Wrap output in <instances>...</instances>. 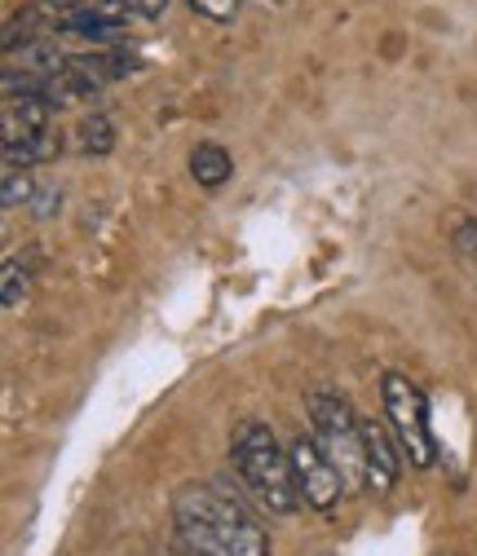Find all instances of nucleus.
<instances>
[{
  "mask_svg": "<svg viewBox=\"0 0 477 556\" xmlns=\"http://www.w3.org/2000/svg\"><path fill=\"white\" fill-rule=\"evenodd\" d=\"M173 521L190 556H269V534L261 521L217 485H181Z\"/></svg>",
  "mask_w": 477,
  "mask_h": 556,
  "instance_id": "1",
  "label": "nucleus"
},
{
  "mask_svg": "<svg viewBox=\"0 0 477 556\" xmlns=\"http://www.w3.org/2000/svg\"><path fill=\"white\" fill-rule=\"evenodd\" d=\"M235 455V472L248 485V495H256V504L275 517H288L301 508V491H297V477H292V459L288 451H279L275 433L261 420H243L235 429L230 442Z\"/></svg>",
  "mask_w": 477,
  "mask_h": 556,
  "instance_id": "2",
  "label": "nucleus"
},
{
  "mask_svg": "<svg viewBox=\"0 0 477 556\" xmlns=\"http://www.w3.org/2000/svg\"><path fill=\"white\" fill-rule=\"evenodd\" d=\"M310 425L318 433V442L327 446V455L336 459V468L350 481H367V451H363V420L354 415V406L336 393H310Z\"/></svg>",
  "mask_w": 477,
  "mask_h": 556,
  "instance_id": "3",
  "label": "nucleus"
},
{
  "mask_svg": "<svg viewBox=\"0 0 477 556\" xmlns=\"http://www.w3.org/2000/svg\"><path fill=\"white\" fill-rule=\"evenodd\" d=\"M380 402H385V415H389V429L398 433V446L406 451L416 468H429L434 464V429H429V402L420 393V384H412L406 376L389 371L380 380Z\"/></svg>",
  "mask_w": 477,
  "mask_h": 556,
  "instance_id": "4",
  "label": "nucleus"
},
{
  "mask_svg": "<svg viewBox=\"0 0 477 556\" xmlns=\"http://www.w3.org/2000/svg\"><path fill=\"white\" fill-rule=\"evenodd\" d=\"M288 459H292V477H297L301 500H305L314 513H331V508L340 504V491H346V472L336 468V459L327 455V446H323L318 438H305V433H301V438L292 442Z\"/></svg>",
  "mask_w": 477,
  "mask_h": 556,
  "instance_id": "5",
  "label": "nucleus"
},
{
  "mask_svg": "<svg viewBox=\"0 0 477 556\" xmlns=\"http://www.w3.org/2000/svg\"><path fill=\"white\" fill-rule=\"evenodd\" d=\"M363 451H367V485L372 491H389L398 481V451H393L385 425L363 420Z\"/></svg>",
  "mask_w": 477,
  "mask_h": 556,
  "instance_id": "6",
  "label": "nucleus"
},
{
  "mask_svg": "<svg viewBox=\"0 0 477 556\" xmlns=\"http://www.w3.org/2000/svg\"><path fill=\"white\" fill-rule=\"evenodd\" d=\"M230 168H235V160H230L222 147H213V142H199V147L190 151V177H194L199 186H209V190L226 186V181H230Z\"/></svg>",
  "mask_w": 477,
  "mask_h": 556,
  "instance_id": "7",
  "label": "nucleus"
},
{
  "mask_svg": "<svg viewBox=\"0 0 477 556\" xmlns=\"http://www.w3.org/2000/svg\"><path fill=\"white\" fill-rule=\"evenodd\" d=\"M18 62L14 66H23V72H36V76H58V72H66V58H62V49L53 45V40H36V45H27L23 53H14Z\"/></svg>",
  "mask_w": 477,
  "mask_h": 556,
  "instance_id": "8",
  "label": "nucleus"
},
{
  "mask_svg": "<svg viewBox=\"0 0 477 556\" xmlns=\"http://www.w3.org/2000/svg\"><path fill=\"white\" fill-rule=\"evenodd\" d=\"M58 27H62V31H80V36H89V40H111V36L120 31V23L102 18L98 10H66V14L58 18Z\"/></svg>",
  "mask_w": 477,
  "mask_h": 556,
  "instance_id": "9",
  "label": "nucleus"
},
{
  "mask_svg": "<svg viewBox=\"0 0 477 556\" xmlns=\"http://www.w3.org/2000/svg\"><path fill=\"white\" fill-rule=\"evenodd\" d=\"M80 151L85 155H111L115 151V124L106 115H89L80 124Z\"/></svg>",
  "mask_w": 477,
  "mask_h": 556,
  "instance_id": "10",
  "label": "nucleus"
},
{
  "mask_svg": "<svg viewBox=\"0 0 477 556\" xmlns=\"http://www.w3.org/2000/svg\"><path fill=\"white\" fill-rule=\"evenodd\" d=\"M36 23H40L36 10H23V14H14V18L5 23V53H10V58L18 53V45H23V49L36 45Z\"/></svg>",
  "mask_w": 477,
  "mask_h": 556,
  "instance_id": "11",
  "label": "nucleus"
},
{
  "mask_svg": "<svg viewBox=\"0 0 477 556\" xmlns=\"http://www.w3.org/2000/svg\"><path fill=\"white\" fill-rule=\"evenodd\" d=\"M27 296V269L18 261H5V309H18Z\"/></svg>",
  "mask_w": 477,
  "mask_h": 556,
  "instance_id": "12",
  "label": "nucleus"
},
{
  "mask_svg": "<svg viewBox=\"0 0 477 556\" xmlns=\"http://www.w3.org/2000/svg\"><path fill=\"white\" fill-rule=\"evenodd\" d=\"M5 207H23V203H32L36 199V186H32V177L27 173H5Z\"/></svg>",
  "mask_w": 477,
  "mask_h": 556,
  "instance_id": "13",
  "label": "nucleus"
},
{
  "mask_svg": "<svg viewBox=\"0 0 477 556\" xmlns=\"http://www.w3.org/2000/svg\"><path fill=\"white\" fill-rule=\"evenodd\" d=\"M243 0H190V10L203 14V18H213V23H230L239 14Z\"/></svg>",
  "mask_w": 477,
  "mask_h": 556,
  "instance_id": "14",
  "label": "nucleus"
},
{
  "mask_svg": "<svg viewBox=\"0 0 477 556\" xmlns=\"http://www.w3.org/2000/svg\"><path fill=\"white\" fill-rule=\"evenodd\" d=\"M89 10H98V14L111 18V23H120V18H128V14H138V0H93Z\"/></svg>",
  "mask_w": 477,
  "mask_h": 556,
  "instance_id": "15",
  "label": "nucleus"
},
{
  "mask_svg": "<svg viewBox=\"0 0 477 556\" xmlns=\"http://www.w3.org/2000/svg\"><path fill=\"white\" fill-rule=\"evenodd\" d=\"M455 248L468 252V256H477V222H460L455 226Z\"/></svg>",
  "mask_w": 477,
  "mask_h": 556,
  "instance_id": "16",
  "label": "nucleus"
},
{
  "mask_svg": "<svg viewBox=\"0 0 477 556\" xmlns=\"http://www.w3.org/2000/svg\"><path fill=\"white\" fill-rule=\"evenodd\" d=\"M164 10H168V0H138V14L142 18H160Z\"/></svg>",
  "mask_w": 477,
  "mask_h": 556,
  "instance_id": "17",
  "label": "nucleus"
},
{
  "mask_svg": "<svg viewBox=\"0 0 477 556\" xmlns=\"http://www.w3.org/2000/svg\"><path fill=\"white\" fill-rule=\"evenodd\" d=\"M36 199H40L36 213H40V217H49V213H53V203H58V190H45V194H36Z\"/></svg>",
  "mask_w": 477,
  "mask_h": 556,
  "instance_id": "18",
  "label": "nucleus"
},
{
  "mask_svg": "<svg viewBox=\"0 0 477 556\" xmlns=\"http://www.w3.org/2000/svg\"><path fill=\"white\" fill-rule=\"evenodd\" d=\"M45 5H72V0H45Z\"/></svg>",
  "mask_w": 477,
  "mask_h": 556,
  "instance_id": "19",
  "label": "nucleus"
}]
</instances>
